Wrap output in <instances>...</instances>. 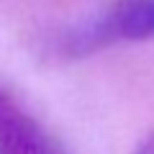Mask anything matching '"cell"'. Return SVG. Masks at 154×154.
I'll list each match as a JSON object with an SVG mask.
<instances>
[{
    "instance_id": "obj_2",
    "label": "cell",
    "mask_w": 154,
    "mask_h": 154,
    "mask_svg": "<svg viewBox=\"0 0 154 154\" xmlns=\"http://www.w3.org/2000/svg\"><path fill=\"white\" fill-rule=\"evenodd\" d=\"M0 154H67L41 123L0 90Z\"/></svg>"
},
{
    "instance_id": "obj_3",
    "label": "cell",
    "mask_w": 154,
    "mask_h": 154,
    "mask_svg": "<svg viewBox=\"0 0 154 154\" xmlns=\"http://www.w3.org/2000/svg\"><path fill=\"white\" fill-rule=\"evenodd\" d=\"M136 154H154V136H149L146 141L136 149Z\"/></svg>"
},
{
    "instance_id": "obj_1",
    "label": "cell",
    "mask_w": 154,
    "mask_h": 154,
    "mask_svg": "<svg viewBox=\"0 0 154 154\" xmlns=\"http://www.w3.org/2000/svg\"><path fill=\"white\" fill-rule=\"evenodd\" d=\"M149 36H154V0H113L98 18L72 28L62 49L69 57H80L113 41H141Z\"/></svg>"
}]
</instances>
